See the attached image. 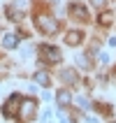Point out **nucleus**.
I'll return each mask as SVG.
<instances>
[{
	"label": "nucleus",
	"mask_w": 116,
	"mask_h": 123,
	"mask_svg": "<svg viewBox=\"0 0 116 123\" xmlns=\"http://www.w3.org/2000/svg\"><path fill=\"white\" fill-rule=\"evenodd\" d=\"M35 23H37V28H40L44 35H56L58 33V21L51 16V14H37L35 16Z\"/></svg>",
	"instance_id": "obj_1"
},
{
	"label": "nucleus",
	"mask_w": 116,
	"mask_h": 123,
	"mask_svg": "<svg viewBox=\"0 0 116 123\" xmlns=\"http://www.w3.org/2000/svg\"><path fill=\"white\" fill-rule=\"evenodd\" d=\"M40 58L44 63H49V65H56V63H61L63 54H61V49L54 47V44H40Z\"/></svg>",
	"instance_id": "obj_2"
},
{
	"label": "nucleus",
	"mask_w": 116,
	"mask_h": 123,
	"mask_svg": "<svg viewBox=\"0 0 116 123\" xmlns=\"http://www.w3.org/2000/svg\"><path fill=\"white\" fill-rule=\"evenodd\" d=\"M21 102H23V98H21L19 93H12L9 100L2 105V114H5L7 118H16L19 116V109H21Z\"/></svg>",
	"instance_id": "obj_3"
},
{
	"label": "nucleus",
	"mask_w": 116,
	"mask_h": 123,
	"mask_svg": "<svg viewBox=\"0 0 116 123\" xmlns=\"http://www.w3.org/2000/svg\"><path fill=\"white\" fill-rule=\"evenodd\" d=\"M35 114H37V100H35V98H26V100L21 102L19 118H23V121H33Z\"/></svg>",
	"instance_id": "obj_4"
},
{
	"label": "nucleus",
	"mask_w": 116,
	"mask_h": 123,
	"mask_svg": "<svg viewBox=\"0 0 116 123\" xmlns=\"http://www.w3.org/2000/svg\"><path fill=\"white\" fill-rule=\"evenodd\" d=\"M70 14H72V19H77V21H86V19H88L86 7L79 5V2H72V5H70Z\"/></svg>",
	"instance_id": "obj_5"
},
{
	"label": "nucleus",
	"mask_w": 116,
	"mask_h": 123,
	"mask_svg": "<svg viewBox=\"0 0 116 123\" xmlns=\"http://www.w3.org/2000/svg\"><path fill=\"white\" fill-rule=\"evenodd\" d=\"M81 40H84L81 30H67V33H65V44H70V47H79Z\"/></svg>",
	"instance_id": "obj_6"
},
{
	"label": "nucleus",
	"mask_w": 116,
	"mask_h": 123,
	"mask_svg": "<svg viewBox=\"0 0 116 123\" xmlns=\"http://www.w3.org/2000/svg\"><path fill=\"white\" fill-rule=\"evenodd\" d=\"M61 79H63V81H65V84H70V86L79 81V77H77V72H74V70H70V68L61 70Z\"/></svg>",
	"instance_id": "obj_7"
},
{
	"label": "nucleus",
	"mask_w": 116,
	"mask_h": 123,
	"mask_svg": "<svg viewBox=\"0 0 116 123\" xmlns=\"http://www.w3.org/2000/svg\"><path fill=\"white\" fill-rule=\"evenodd\" d=\"M98 23H100V26H111V23H114V14L109 12V9H104V12H100L98 14Z\"/></svg>",
	"instance_id": "obj_8"
},
{
	"label": "nucleus",
	"mask_w": 116,
	"mask_h": 123,
	"mask_svg": "<svg viewBox=\"0 0 116 123\" xmlns=\"http://www.w3.org/2000/svg\"><path fill=\"white\" fill-rule=\"evenodd\" d=\"M56 100H58V105L67 107V105L72 102V95H70V91H67V88H61L58 93H56Z\"/></svg>",
	"instance_id": "obj_9"
},
{
	"label": "nucleus",
	"mask_w": 116,
	"mask_h": 123,
	"mask_svg": "<svg viewBox=\"0 0 116 123\" xmlns=\"http://www.w3.org/2000/svg\"><path fill=\"white\" fill-rule=\"evenodd\" d=\"M5 16H7V19H12V21H21V19H23V12H21L19 7H7V9H5Z\"/></svg>",
	"instance_id": "obj_10"
},
{
	"label": "nucleus",
	"mask_w": 116,
	"mask_h": 123,
	"mask_svg": "<svg viewBox=\"0 0 116 123\" xmlns=\"http://www.w3.org/2000/svg\"><path fill=\"white\" fill-rule=\"evenodd\" d=\"M16 44H19V37L16 35H5L2 37V47L5 49H16Z\"/></svg>",
	"instance_id": "obj_11"
},
{
	"label": "nucleus",
	"mask_w": 116,
	"mask_h": 123,
	"mask_svg": "<svg viewBox=\"0 0 116 123\" xmlns=\"http://www.w3.org/2000/svg\"><path fill=\"white\" fill-rule=\"evenodd\" d=\"M35 81L40 84V86H44V88L51 84V81H49V74H47V72H35Z\"/></svg>",
	"instance_id": "obj_12"
},
{
	"label": "nucleus",
	"mask_w": 116,
	"mask_h": 123,
	"mask_svg": "<svg viewBox=\"0 0 116 123\" xmlns=\"http://www.w3.org/2000/svg\"><path fill=\"white\" fill-rule=\"evenodd\" d=\"M77 65H79L81 70H91V61H88V56H86V54H79V56H77Z\"/></svg>",
	"instance_id": "obj_13"
},
{
	"label": "nucleus",
	"mask_w": 116,
	"mask_h": 123,
	"mask_svg": "<svg viewBox=\"0 0 116 123\" xmlns=\"http://www.w3.org/2000/svg\"><path fill=\"white\" fill-rule=\"evenodd\" d=\"M77 105H79L81 109H88V107H91V102L86 100V98H79V100H77Z\"/></svg>",
	"instance_id": "obj_14"
},
{
	"label": "nucleus",
	"mask_w": 116,
	"mask_h": 123,
	"mask_svg": "<svg viewBox=\"0 0 116 123\" xmlns=\"http://www.w3.org/2000/svg\"><path fill=\"white\" fill-rule=\"evenodd\" d=\"M30 54H33V49H30V47H23V49H21V56H23V58L30 56Z\"/></svg>",
	"instance_id": "obj_15"
},
{
	"label": "nucleus",
	"mask_w": 116,
	"mask_h": 123,
	"mask_svg": "<svg viewBox=\"0 0 116 123\" xmlns=\"http://www.w3.org/2000/svg\"><path fill=\"white\" fill-rule=\"evenodd\" d=\"M98 61H100V63H107V61H109V56H107V54H98Z\"/></svg>",
	"instance_id": "obj_16"
},
{
	"label": "nucleus",
	"mask_w": 116,
	"mask_h": 123,
	"mask_svg": "<svg viewBox=\"0 0 116 123\" xmlns=\"http://www.w3.org/2000/svg\"><path fill=\"white\" fill-rule=\"evenodd\" d=\"M91 5H95V7H102V5H104V0H91Z\"/></svg>",
	"instance_id": "obj_17"
},
{
	"label": "nucleus",
	"mask_w": 116,
	"mask_h": 123,
	"mask_svg": "<svg viewBox=\"0 0 116 123\" xmlns=\"http://www.w3.org/2000/svg\"><path fill=\"white\" fill-rule=\"evenodd\" d=\"M114 123H116V121H114Z\"/></svg>",
	"instance_id": "obj_18"
}]
</instances>
